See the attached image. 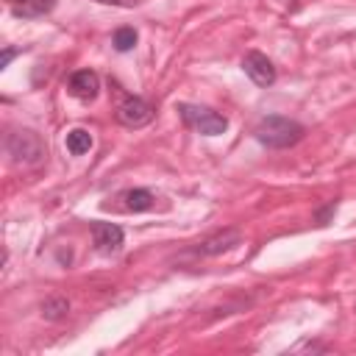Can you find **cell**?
<instances>
[{
    "label": "cell",
    "instance_id": "cell-1",
    "mask_svg": "<svg viewBox=\"0 0 356 356\" xmlns=\"http://www.w3.org/2000/svg\"><path fill=\"white\" fill-rule=\"evenodd\" d=\"M306 134V128L289 117H281V114H270L264 120H259L253 136L267 145V147H292L295 142H300Z\"/></svg>",
    "mask_w": 356,
    "mask_h": 356
},
{
    "label": "cell",
    "instance_id": "cell-2",
    "mask_svg": "<svg viewBox=\"0 0 356 356\" xmlns=\"http://www.w3.org/2000/svg\"><path fill=\"white\" fill-rule=\"evenodd\" d=\"M178 114H181V120H184L189 128L200 131L203 136H217V134H222V131L228 128V120H225L222 114H217V111L206 108V106L178 103Z\"/></svg>",
    "mask_w": 356,
    "mask_h": 356
},
{
    "label": "cell",
    "instance_id": "cell-3",
    "mask_svg": "<svg viewBox=\"0 0 356 356\" xmlns=\"http://www.w3.org/2000/svg\"><path fill=\"white\" fill-rule=\"evenodd\" d=\"M8 156L17 161V164H39L42 156H44V145L39 139V134L33 131H14L8 134Z\"/></svg>",
    "mask_w": 356,
    "mask_h": 356
},
{
    "label": "cell",
    "instance_id": "cell-4",
    "mask_svg": "<svg viewBox=\"0 0 356 356\" xmlns=\"http://www.w3.org/2000/svg\"><path fill=\"white\" fill-rule=\"evenodd\" d=\"M150 120H153V106H150L147 100H142V97L128 95V97H122V103L117 106V122L125 125V128H142V125H147Z\"/></svg>",
    "mask_w": 356,
    "mask_h": 356
},
{
    "label": "cell",
    "instance_id": "cell-5",
    "mask_svg": "<svg viewBox=\"0 0 356 356\" xmlns=\"http://www.w3.org/2000/svg\"><path fill=\"white\" fill-rule=\"evenodd\" d=\"M242 70H245V75H248L256 86H273V83H275V67H273V61H270L264 53H259V50H250V53L242 58Z\"/></svg>",
    "mask_w": 356,
    "mask_h": 356
},
{
    "label": "cell",
    "instance_id": "cell-6",
    "mask_svg": "<svg viewBox=\"0 0 356 356\" xmlns=\"http://www.w3.org/2000/svg\"><path fill=\"white\" fill-rule=\"evenodd\" d=\"M122 239H125V234L114 222H95L92 225V242L100 253H117L122 248Z\"/></svg>",
    "mask_w": 356,
    "mask_h": 356
},
{
    "label": "cell",
    "instance_id": "cell-7",
    "mask_svg": "<svg viewBox=\"0 0 356 356\" xmlns=\"http://www.w3.org/2000/svg\"><path fill=\"white\" fill-rule=\"evenodd\" d=\"M234 245H239V231L236 228H225V231H217V234L206 236L203 242H197L195 253L197 256H217V253L231 250Z\"/></svg>",
    "mask_w": 356,
    "mask_h": 356
},
{
    "label": "cell",
    "instance_id": "cell-8",
    "mask_svg": "<svg viewBox=\"0 0 356 356\" xmlns=\"http://www.w3.org/2000/svg\"><path fill=\"white\" fill-rule=\"evenodd\" d=\"M97 92H100V78H97V72H92V70H78V72H72V78H70V95H72V97L89 103V100L97 97Z\"/></svg>",
    "mask_w": 356,
    "mask_h": 356
},
{
    "label": "cell",
    "instance_id": "cell-9",
    "mask_svg": "<svg viewBox=\"0 0 356 356\" xmlns=\"http://www.w3.org/2000/svg\"><path fill=\"white\" fill-rule=\"evenodd\" d=\"M89 147H92V134H89L86 128H72V131H67V150H70L72 156H83V153H89Z\"/></svg>",
    "mask_w": 356,
    "mask_h": 356
},
{
    "label": "cell",
    "instance_id": "cell-10",
    "mask_svg": "<svg viewBox=\"0 0 356 356\" xmlns=\"http://www.w3.org/2000/svg\"><path fill=\"white\" fill-rule=\"evenodd\" d=\"M153 203H156V197H153L150 189H131V192H125V209L128 211H147V209H153Z\"/></svg>",
    "mask_w": 356,
    "mask_h": 356
},
{
    "label": "cell",
    "instance_id": "cell-11",
    "mask_svg": "<svg viewBox=\"0 0 356 356\" xmlns=\"http://www.w3.org/2000/svg\"><path fill=\"white\" fill-rule=\"evenodd\" d=\"M53 6H56V0H25V3H17L11 11H14V17H42Z\"/></svg>",
    "mask_w": 356,
    "mask_h": 356
},
{
    "label": "cell",
    "instance_id": "cell-12",
    "mask_svg": "<svg viewBox=\"0 0 356 356\" xmlns=\"http://www.w3.org/2000/svg\"><path fill=\"white\" fill-rule=\"evenodd\" d=\"M67 312H70V300L61 298V295H53V298H47V300L42 303V314H44L47 320H58V317H64Z\"/></svg>",
    "mask_w": 356,
    "mask_h": 356
},
{
    "label": "cell",
    "instance_id": "cell-13",
    "mask_svg": "<svg viewBox=\"0 0 356 356\" xmlns=\"http://www.w3.org/2000/svg\"><path fill=\"white\" fill-rule=\"evenodd\" d=\"M136 39H139V36H136V31L125 25V28H117V31H114V39H111V44H114L120 53H128V50H134Z\"/></svg>",
    "mask_w": 356,
    "mask_h": 356
},
{
    "label": "cell",
    "instance_id": "cell-14",
    "mask_svg": "<svg viewBox=\"0 0 356 356\" xmlns=\"http://www.w3.org/2000/svg\"><path fill=\"white\" fill-rule=\"evenodd\" d=\"M95 3H103V6H120V8H134L139 0H95Z\"/></svg>",
    "mask_w": 356,
    "mask_h": 356
},
{
    "label": "cell",
    "instance_id": "cell-15",
    "mask_svg": "<svg viewBox=\"0 0 356 356\" xmlns=\"http://www.w3.org/2000/svg\"><path fill=\"white\" fill-rule=\"evenodd\" d=\"M14 56H17V50H14V47H6V50H3V58H0V67H8V61H11Z\"/></svg>",
    "mask_w": 356,
    "mask_h": 356
},
{
    "label": "cell",
    "instance_id": "cell-16",
    "mask_svg": "<svg viewBox=\"0 0 356 356\" xmlns=\"http://www.w3.org/2000/svg\"><path fill=\"white\" fill-rule=\"evenodd\" d=\"M17 3H25V0H14V6H17Z\"/></svg>",
    "mask_w": 356,
    "mask_h": 356
}]
</instances>
